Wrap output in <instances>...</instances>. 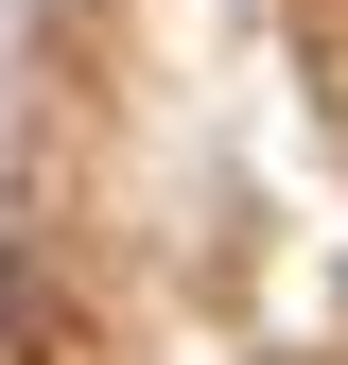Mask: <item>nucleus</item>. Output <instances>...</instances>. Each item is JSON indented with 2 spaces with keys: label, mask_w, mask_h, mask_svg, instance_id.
<instances>
[]
</instances>
